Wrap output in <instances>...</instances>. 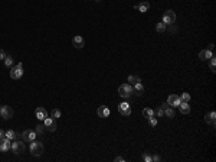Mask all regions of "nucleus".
Instances as JSON below:
<instances>
[{
  "mask_svg": "<svg viewBox=\"0 0 216 162\" xmlns=\"http://www.w3.org/2000/svg\"><path fill=\"white\" fill-rule=\"evenodd\" d=\"M23 72H25V70H23V64H16L14 67H12V70H10V78L12 80H20L22 77H23Z\"/></svg>",
  "mask_w": 216,
  "mask_h": 162,
  "instance_id": "1",
  "label": "nucleus"
},
{
  "mask_svg": "<svg viewBox=\"0 0 216 162\" xmlns=\"http://www.w3.org/2000/svg\"><path fill=\"white\" fill-rule=\"evenodd\" d=\"M118 94L122 97V99H130L134 93H133V85L131 84H121L118 87Z\"/></svg>",
  "mask_w": 216,
  "mask_h": 162,
  "instance_id": "2",
  "label": "nucleus"
},
{
  "mask_svg": "<svg viewBox=\"0 0 216 162\" xmlns=\"http://www.w3.org/2000/svg\"><path fill=\"white\" fill-rule=\"evenodd\" d=\"M29 151H30V154L33 156H40L43 154V143L39 142V141H33V142H30Z\"/></svg>",
  "mask_w": 216,
  "mask_h": 162,
  "instance_id": "3",
  "label": "nucleus"
},
{
  "mask_svg": "<svg viewBox=\"0 0 216 162\" xmlns=\"http://www.w3.org/2000/svg\"><path fill=\"white\" fill-rule=\"evenodd\" d=\"M10 149L13 151V154L22 155V154L25 152V142H23V141H14V142L12 143V148H10Z\"/></svg>",
  "mask_w": 216,
  "mask_h": 162,
  "instance_id": "4",
  "label": "nucleus"
},
{
  "mask_svg": "<svg viewBox=\"0 0 216 162\" xmlns=\"http://www.w3.org/2000/svg\"><path fill=\"white\" fill-rule=\"evenodd\" d=\"M176 22V13L173 12V10H166L164 12V16H163V23H166V25H173Z\"/></svg>",
  "mask_w": 216,
  "mask_h": 162,
  "instance_id": "5",
  "label": "nucleus"
},
{
  "mask_svg": "<svg viewBox=\"0 0 216 162\" xmlns=\"http://www.w3.org/2000/svg\"><path fill=\"white\" fill-rule=\"evenodd\" d=\"M0 114H1V117H3L4 120H9V119L13 117L14 112H13V109H12L10 106H1V107H0Z\"/></svg>",
  "mask_w": 216,
  "mask_h": 162,
  "instance_id": "6",
  "label": "nucleus"
},
{
  "mask_svg": "<svg viewBox=\"0 0 216 162\" xmlns=\"http://www.w3.org/2000/svg\"><path fill=\"white\" fill-rule=\"evenodd\" d=\"M36 132L35 130H32V129H27V130H25L23 133H22V139H23V142H33L35 139H36Z\"/></svg>",
  "mask_w": 216,
  "mask_h": 162,
  "instance_id": "7",
  "label": "nucleus"
},
{
  "mask_svg": "<svg viewBox=\"0 0 216 162\" xmlns=\"http://www.w3.org/2000/svg\"><path fill=\"white\" fill-rule=\"evenodd\" d=\"M118 112H120L121 116H130L131 114V107H130V104L127 101H124V103L118 104Z\"/></svg>",
  "mask_w": 216,
  "mask_h": 162,
  "instance_id": "8",
  "label": "nucleus"
},
{
  "mask_svg": "<svg viewBox=\"0 0 216 162\" xmlns=\"http://www.w3.org/2000/svg\"><path fill=\"white\" fill-rule=\"evenodd\" d=\"M45 129L49 130V132H55L56 130V120L53 117H46L45 120Z\"/></svg>",
  "mask_w": 216,
  "mask_h": 162,
  "instance_id": "9",
  "label": "nucleus"
},
{
  "mask_svg": "<svg viewBox=\"0 0 216 162\" xmlns=\"http://www.w3.org/2000/svg\"><path fill=\"white\" fill-rule=\"evenodd\" d=\"M180 103H182V100H180V97L176 96V94H170V96L167 97V104H169L170 107H179Z\"/></svg>",
  "mask_w": 216,
  "mask_h": 162,
  "instance_id": "10",
  "label": "nucleus"
},
{
  "mask_svg": "<svg viewBox=\"0 0 216 162\" xmlns=\"http://www.w3.org/2000/svg\"><path fill=\"white\" fill-rule=\"evenodd\" d=\"M12 148V141L7 138H1L0 139V152H7Z\"/></svg>",
  "mask_w": 216,
  "mask_h": 162,
  "instance_id": "11",
  "label": "nucleus"
},
{
  "mask_svg": "<svg viewBox=\"0 0 216 162\" xmlns=\"http://www.w3.org/2000/svg\"><path fill=\"white\" fill-rule=\"evenodd\" d=\"M72 45H74L77 49H81V48L85 46V41H84V38H82L81 35H77V36H74V39H72Z\"/></svg>",
  "mask_w": 216,
  "mask_h": 162,
  "instance_id": "12",
  "label": "nucleus"
},
{
  "mask_svg": "<svg viewBox=\"0 0 216 162\" xmlns=\"http://www.w3.org/2000/svg\"><path fill=\"white\" fill-rule=\"evenodd\" d=\"M35 116H36L38 120H45V119L48 117V113H46V110H45L43 107H36V110H35Z\"/></svg>",
  "mask_w": 216,
  "mask_h": 162,
  "instance_id": "13",
  "label": "nucleus"
},
{
  "mask_svg": "<svg viewBox=\"0 0 216 162\" xmlns=\"http://www.w3.org/2000/svg\"><path fill=\"white\" fill-rule=\"evenodd\" d=\"M97 114H98L100 117L105 119V117H108V116L111 114V110L108 109L107 106H100V107H98V110H97Z\"/></svg>",
  "mask_w": 216,
  "mask_h": 162,
  "instance_id": "14",
  "label": "nucleus"
},
{
  "mask_svg": "<svg viewBox=\"0 0 216 162\" xmlns=\"http://www.w3.org/2000/svg\"><path fill=\"white\" fill-rule=\"evenodd\" d=\"M205 122H206L208 125H211V126H215L216 125V113L215 112L208 113V114L205 116Z\"/></svg>",
  "mask_w": 216,
  "mask_h": 162,
  "instance_id": "15",
  "label": "nucleus"
},
{
  "mask_svg": "<svg viewBox=\"0 0 216 162\" xmlns=\"http://www.w3.org/2000/svg\"><path fill=\"white\" fill-rule=\"evenodd\" d=\"M212 55H213V52H211L208 49H203V51L199 52V59L200 61H209L212 58Z\"/></svg>",
  "mask_w": 216,
  "mask_h": 162,
  "instance_id": "16",
  "label": "nucleus"
},
{
  "mask_svg": "<svg viewBox=\"0 0 216 162\" xmlns=\"http://www.w3.org/2000/svg\"><path fill=\"white\" fill-rule=\"evenodd\" d=\"M133 93L137 94V96H143V93H144V85L141 84V81L137 83V84H134V87H133Z\"/></svg>",
  "mask_w": 216,
  "mask_h": 162,
  "instance_id": "17",
  "label": "nucleus"
},
{
  "mask_svg": "<svg viewBox=\"0 0 216 162\" xmlns=\"http://www.w3.org/2000/svg\"><path fill=\"white\" fill-rule=\"evenodd\" d=\"M179 110H180L182 114H189V113H190V106H189V103L182 101V103L179 104Z\"/></svg>",
  "mask_w": 216,
  "mask_h": 162,
  "instance_id": "18",
  "label": "nucleus"
},
{
  "mask_svg": "<svg viewBox=\"0 0 216 162\" xmlns=\"http://www.w3.org/2000/svg\"><path fill=\"white\" fill-rule=\"evenodd\" d=\"M137 9H138V12H141V13H146V12L150 9V3L144 0V1H141V3L137 6Z\"/></svg>",
  "mask_w": 216,
  "mask_h": 162,
  "instance_id": "19",
  "label": "nucleus"
},
{
  "mask_svg": "<svg viewBox=\"0 0 216 162\" xmlns=\"http://www.w3.org/2000/svg\"><path fill=\"white\" fill-rule=\"evenodd\" d=\"M143 116L148 120L150 117H153V116H154V110H153V109H150V107H146V109L143 110Z\"/></svg>",
  "mask_w": 216,
  "mask_h": 162,
  "instance_id": "20",
  "label": "nucleus"
},
{
  "mask_svg": "<svg viewBox=\"0 0 216 162\" xmlns=\"http://www.w3.org/2000/svg\"><path fill=\"white\" fill-rule=\"evenodd\" d=\"M156 30H157L159 33H163V32H166V30H167V25H166V23H163V22H159V23H157V26H156Z\"/></svg>",
  "mask_w": 216,
  "mask_h": 162,
  "instance_id": "21",
  "label": "nucleus"
},
{
  "mask_svg": "<svg viewBox=\"0 0 216 162\" xmlns=\"http://www.w3.org/2000/svg\"><path fill=\"white\" fill-rule=\"evenodd\" d=\"M127 81H128V84L134 85V84L140 83V81H141V78H140V77H137V75H130V77L127 78Z\"/></svg>",
  "mask_w": 216,
  "mask_h": 162,
  "instance_id": "22",
  "label": "nucleus"
},
{
  "mask_svg": "<svg viewBox=\"0 0 216 162\" xmlns=\"http://www.w3.org/2000/svg\"><path fill=\"white\" fill-rule=\"evenodd\" d=\"M164 116H167L169 119H173L174 117V107H167V109H164Z\"/></svg>",
  "mask_w": 216,
  "mask_h": 162,
  "instance_id": "23",
  "label": "nucleus"
},
{
  "mask_svg": "<svg viewBox=\"0 0 216 162\" xmlns=\"http://www.w3.org/2000/svg\"><path fill=\"white\" fill-rule=\"evenodd\" d=\"M4 138H7V139H10V141H12V139H16V132L12 130V129H10V130H6V132H4Z\"/></svg>",
  "mask_w": 216,
  "mask_h": 162,
  "instance_id": "24",
  "label": "nucleus"
},
{
  "mask_svg": "<svg viewBox=\"0 0 216 162\" xmlns=\"http://www.w3.org/2000/svg\"><path fill=\"white\" fill-rule=\"evenodd\" d=\"M179 97H180V100H182V101H186V103H189V101H190V99H192L189 93H182Z\"/></svg>",
  "mask_w": 216,
  "mask_h": 162,
  "instance_id": "25",
  "label": "nucleus"
},
{
  "mask_svg": "<svg viewBox=\"0 0 216 162\" xmlns=\"http://www.w3.org/2000/svg\"><path fill=\"white\" fill-rule=\"evenodd\" d=\"M46 129H45V125H38L36 128H35V132H36V135H43V132H45Z\"/></svg>",
  "mask_w": 216,
  "mask_h": 162,
  "instance_id": "26",
  "label": "nucleus"
},
{
  "mask_svg": "<svg viewBox=\"0 0 216 162\" xmlns=\"http://www.w3.org/2000/svg\"><path fill=\"white\" fill-rule=\"evenodd\" d=\"M3 61H4V65H6V67H12V65H13V58H12L10 55H6V58H4Z\"/></svg>",
  "mask_w": 216,
  "mask_h": 162,
  "instance_id": "27",
  "label": "nucleus"
},
{
  "mask_svg": "<svg viewBox=\"0 0 216 162\" xmlns=\"http://www.w3.org/2000/svg\"><path fill=\"white\" fill-rule=\"evenodd\" d=\"M154 116H156V117H163V116H164V110L159 106V107L154 110Z\"/></svg>",
  "mask_w": 216,
  "mask_h": 162,
  "instance_id": "28",
  "label": "nucleus"
},
{
  "mask_svg": "<svg viewBox=\"0 0 216 162\" xmlns=\"http://www.w3.org/2000/svg\"><path fill=\"white\" fill-rule=\"evenodd\" d=\"M51 116L56 120V119H59L61 117V110H58V109H53L52 112H51Z\"/></svg>",
  "mask_w": 216,
  "mask_h": 162,
  "instance_id": "29",
  "label": "nucleus"
},
{
  "mask_svg": "<svg viewBox=\"0 0 216 162\" xmlns=\"http://www.w3.org/2000/svg\"><path fill=\"white\" fill-rule=\"evenodd\" d=\"M215 64H216L215 55H212V58L209 59V67H211V70H212V72H216V70H215Z\"/></svg>",
  "mask_w": 216,
  "mask_h": 162,
  "instance_id": "30",
  "label": "nucleus"
},
{
  "mask_svg": "<svg viewBox=\"0 0 216 162\" xmlns=\"http://www.w3.org/2000/svg\"><path fill=\"white\" fill-rule=\"evenodd\" d=\"M148 125H150V126H153V128H154V126H157V117H156V116L150 117V119H148Z\"/></svg>",
  "mask_w": 216,
  "mask_h": 162,
  "instance_id": "31",
  "label": "nucleus"
},
{
  "mask_svg": "<svg viewBox=\"0 0 216 162\" xmlns=\"http://www.w3.org/2000/svg\"><path fill=\"white\" fill-rule=\"evenodd\" d=\"M143 161L144 162H153L151 155H148V154H143Z\"/></svg>",
  "mask_w": 216,
  "mask_h": 162,
  "instance_id": "32",
  "label": "nucleus"
},
{
  "mask_svg": "<svg viewBox=\"0 0 216 162\" xmlns=\"http://www.w3.org/2000/svg\"><path fill=\"white\" fill-rule=\"evenodd\" d=\"M167 26H169V32H172V33L177 30V29H176V26H174V23H173V25H167Z\"/></svg>",
  "mask_w": 216,
  "mask_h": 162,
  "instance_id": "33",
  "label": "nucleus"
},
{
  "mask_svg": "<svg viewBox=\"0 0 216 162\" xmlns=\"http://www.w3.org/2000/svg\"><path fill=\"white\" fill-rule=\"evenodd\" d=\"M151 159H153L154 162H160V159H161V158H160L159 155H153V156H151Z\"/></svg>",
  "mask_w": 216,
  "mask_h": 162,
  "instance_id": "34",
  "label": "nucleus"
},
{
  "mask_svg": "<svg viewBox=\"0 0 216 162\" xmlns=\"http://www.w3.org/2000/svg\"><path fill=\"white\" fill-rule=\"evenodd\" d=\"M115 162H125V159L122 158V156H115V159H114Z\"/></svg>",
  "mask_w": 216,
  "mask_h": 162,
  "instance_id": "35",
  "label": "nucleus"
},
{
  "mask_svg": "<svg viewBox=\"0 0 216 162\" xmlns=\"http://www.w3.org/2000/svg\"><path fill=\"white\" fill-rule=\"evenodd\" d=\"M6 58V52L3 49H0V59H4Z\"/></svg>",
  "mask_w": 216,
  "mask_h": 162,
  "instance_id": "36",
  "label": "nucleus"
},
{
  "mask_svg": "<svg viewBox=\"0 0 216 162\" xmlns=\"http://www.w3.org/2000/svg\"><path fill=\"white\" fill-rule=\"evenodd\" d=\"M213 48H215V45H213V43H209V45H208V48H206V49H208V51H211V52H212V51H213Z\"/></svg>",
  "mask_w": 216,
  "mask_h": 162,
  "instance_id": "37",
  "label": "nucleus"
},
{
  "mask_svg": "<svg viewBox=\"0 0 216 162\" xmlns=\"http://www.w3.org/2000/svg\"><path fill=\"white\" fill-rule=\"evenodd\" d=\"M160 107L164 110V109H167V107H169V104H167V103H161V106H160Z\"/></svg>",
  "mask_w": 216,
  "mask_h": 162,
  "instance_id": "38",
  "label": "nucleus"
},
{
  "mask_svg": "<svg viewBox=\"0 0 216 162\" xmlns=\"http://www.w3.org/2000/svg\"><path fill=\"white\" fill-rule=\"evenodd\" d=\"M1 138H4V132L0 129V139H1Z\"/></svg>",
  "mask_w": 216,
  "mask_h": 162,
  "instance_id": "39",
  "label": "nucleus"
},
{
  "mask_svg": "<svg viewBox=\"0 0 216 162\" xmlns=\"http://www.w3.org/2000/svg\"><path fill=\"white\" fill-rule=\"evenodd\" d=\"M95 1H101V0H95Z\"/></svg>",
  "mask_w": 216,
  "mask_h": 162,
  "instance_id": "40",
  "label": "nucleus"
}]
</instances>
